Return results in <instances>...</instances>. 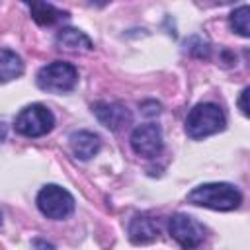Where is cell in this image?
Listing matches in <instances>:
<instances>
[{
	"label": "cell",
	"instance_id": "5b68a950",
	"mask_svg": "<svg viewBox=\"0 0 250 250\" xmlns=\"http://www.w3.org/2000/svg\"><path fill=\"white\" fill-rule=\"evenodd\" d=\"M37 207L47 219H66L74 211V197L57 184H47L37 193Z\"/></svg>",
	"mask_w": 250,
	"mask_h": 250
},
{
	"label": "cell",
	"instance_id": "5bb4252c",
	"mask_svg": "<svg viewBox=\"0 0 250 250\" xmlns=\"http://www.w3.org/2000/svg\"><path fill=\"white\" fill-rule=\"evenodd\" d=\"M248 14H250L248 6H240V8H236L230 14V27L238 35H242V37H248L250 35V16Z\"/></svg>",
	"mask_w": 250,
	"mask_h": 250
},
{
	"label": "cell",
	"instance_id": "9c48e42d",
	"mask_svg": "<svg viewBox=\"0 0 250 250\" xmlns=\"http://www.w3.org/2000/svg\"><path fill=\"white\" fill-rule=\"evenodd\" d=\"M127 232H129V240L133 244H148V242L158 238L160 227L152 217L137 215V217L131 219V223L127 227Z\"/></svg>",
	"mask_w": 250,
	"mask_h": 250
},
{
	"label": "cell",
	"instance_id": "4fadbf2b",
	"mask_svg": "<svg viewBox=\"0 0 250 250\" xmlns=\"http://www.w3.org/2000/svg\"><path fill=\"white\" fill-rule=\"evenodd\" d=\"M23 72V62L20 55L10 49H0V82H10Z\"/></svg>",
	"mask_w": 250,
	"mask_h": 250
},
{
	"label": "cell",
	"instance_id": "277c9868",
	"mask_svg": "<svg viewBox=\"0 0 250 250\" xmlns=\"http://www.w3.org/2000/svg\"><path fill=\"white\" fill-rule=\"evenodd\" d=\"M53 127H55V115L43 104H31V105L23 107L16 115V121H14L16 133H20L23 137H29V139L43 137Z\"/></svg>",
	"mask_w": 250,
	"mask_h": 250
},
{
	"label": "cell",
	"instance_id": "ba28073f",
	"mask_svg": "<svg viewBox=\"0 0 250 250\" xmlns=\"http://www.w3.org/2000/svg\"><path fill=\"white\" fill-rule=\"evenodd\" d=\"M94 115L98 117V121L111 129V131H119L121 127H125L127 123H131V113L123 104L117 102H98L92 105Z\"/></svg>",
	"mask_w": 250,
	"mask_h": 250
},
{
	"label": "cell",
	"instance_id": "8992f818",
	"mask_svg": "<svg viewBox=\"0 0 250 250\" xmlns=\"http://www.w3.org/2000/svg\"><path fill=\"white\" fill-rule=\"evenodd\" d=\"M170 236L184 248V250H197L205 240V229L189 215H172L168 221Z\"/></svg>",
	"mask_w": 250,
	"mask_h": 250
},
{
	"label": "cell",
	"instance_id": "3957f363",
	"mask_svg": "<svg viewBox=\"0 0 250 250\" xmlns=\"http://www.w3.org/2000/svg\"><path fill=\"white\" fill-rule=\"evenodd\" d=\"M76 84H78V70L74 64L64 61L49 62L37 72V86L45 92L64 94L74 90Z\"/></svg>",
	"mask_w": 250,
	"mask_h": 250
},
{
	"label": "cell",
	"instance_id": "7a4b0ae2",
	"mask_svg": "<svg viewBox=\"0 0 250 250\" xmlns=\"http://www.w3.org/2000/svg\"><path fill=\"white\" fill-rule=\"evenodd\" d=\"M227 125V117L223 113V109L217 104L205 102V104H197L186 119V133L189 139H205L209 135H215L219 131H223Z\"/></svg>",
	"mask_w": 250,
	"mask_h": 250
},
{
	"label": "cell",
	"instance_id": "52a82bcc",
	"mask_svg": "<svg viewBox=\"0 0 250 250\" xmlns=\"http://www.w3.org/2000/svg\"><path fill=\"white\" fill-rule=\"evenodd\" d=\"M131 148L135 150V154L143 156V158H154L162 152V131L156 123H145L133 129L131 133Z\"/></svg>",
	"mask_w": 250,
	"mask_h": 250
},
{
	"label": "cell",
	"instance_id": "8fae6325",
	"mask_svg": "<svg viewBox=\"0 0 250 250\" xmlns=\"http://www.w3.org/2000/svg\"><path fill=\"white\" fill-rule=\"evenodd\" d=\"M57 45L61 49H66V51H80V53H88L94 49V43L92 39L80 31V29H74V27H62L57 31V37H55Z\"/></svg>",
	"mask_w": 250,
	"mask_h": 250
},
{
	"label": "cell",
	"instance_id": "e0dca14e",
	"mask_svg": "<svg viewBox=\"0 0 250 250\" xmlns=\"http://www.w3.org/2000/svg\"><path fill=\"white\" fill-rule=\"evenodd\" d=\"M0 225H2V215H0Z\"/></svg>",
	"mask_w": 250,
	"mask_h": 250
},
{
	"label": "cell",
	"instance_id": "9a60e30c",
	"mask_svg": "<svg viewBox=\"0 0 250 250\" xmlns=\"http://www.w3.org/2000/svg\"><path fill=\"white\" fill-rule=\"evenodd\" d=\"M248 88H244L242 90V94H240V100H238V105H240V111L244 113V115H248V104H246V98H248Z\"/></svg>",
	"mask_w": 250,
	"mask_h": 250
},
{
	"label": "cell",
	"instance_id": "2e32d148",
	"mask_svg": "<svg viewBox=\"0 0 250 250\" xmlns=\"http://www.w3.org/2000/svg\"><path fill=\"white\" fill-rule=\"evenodd\" d=\"M33 246H35V250H55V246L53 244H49V242H43V240H33Z\"/></svg>",
	"mask_w": 250,
	"mask_h": 250
},
{
	"label": "cell",
	"instance_id": "7c38bea8",
	"mask_svg": "<svg viewBox=\"0 0 250 250\" xmlns=\"http://www.w3.org/2000/svg\"><path fill=\"white\" fill-rule=\"evenodd\" d=\"M29 12H31V18L39 25H53V23L68 18L66 12L55 8L53 4H47V2H31L29 4Z\"/></svg>",
	"mask_w": 250,
	"mask_h": 250
},
{
	"label": "cell",
	"instance_id": "30bf717a",
	"mask_svg": "<svg viewBox=\"0 0 250 250\" xmlns=\"http://www.w3.org/2000/svg\"><path fill=\"white\" fill-rule=\"evenodd\" d=\"M68 143H70V148H72L74 156L80 158V160H90L92 156L98 154V150L102 146L100 137L92 131H74L68 137Z\"/></svg>",
	"mask_w": 250,
	"mask_h": 250
},
{
	"label": "cell",
	"instance_id": "6da1fadb",
	"mask_svg": "<svg viewBox=\"0 0 250 250\" xmlns=\"http://www.w3.org/2000/svg\"><path fill=\"white\" fill-rule=\"evenodd\" d=\"M188 203L215 211H232L240 207L242 193L232 184H225V182L201 184L188 193Z\"/></svg>",
	"mask_w": 250,
	"mask_h": 250
}]
</instances>
